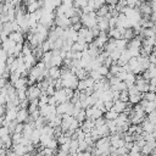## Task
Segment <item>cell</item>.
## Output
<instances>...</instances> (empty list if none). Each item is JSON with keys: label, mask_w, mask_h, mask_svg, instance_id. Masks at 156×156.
<instances>
[{"label": "cell", "mask_w": 156, "mask_h": 156, "mask_svg": "<svg viewBox=\"0 0 156 156\" xmlns=\"http://www.w3.org/2000/svg\"><path fill=\"white\" fill-rule=\"evenodd\" d=\"M118 117V113L115 112L113 110H110V111H106L105 112V119L106 121H116Z\"/></svg>", "instance_id": "7c38bea8"}, {"label": "cell", "mask_w": 156, "mask_h": 156, "mask_svg": "<svg viewBox=\"0 0 156 156\" xmlns=\"http://www.w3.org/2000/svg\"><path fill=\"white\" fill-rule=\"evenodd\" d=\"M135 38V33H134V29L130 27V28H126V30H124V33H123V40H126V41H130L132 39H134Z\"/></svg>", "instance_id": "8fae6325"}, {"label": "cell", "mask_w": 156, "mask_h": 156, "mask_svg": "<svg viewBox=\"0 0 156 156\" xmlns=\"http://www.w3.org/2000/svg\"><path fill=\"white\" fill-rule=\"evenodd\" d=\"M55 23L57 27L62 28V29H67L71 27V21L69 18H67L66 16H60V17H55Z\"/></svg>", "instance_id": "3957f363"}, {"label": "cell", "mask_w": 156, "mask_h": 156, "mask_svg": "<svg viewBox=\"0 0 156 156\" xmlns=\"http://www.w3.org/2000/svg\"><path fill=\"white\" fill-rule=\"evenodd\" d=\"M126 108H127V104H126V102H122V101H119V100L113 101V107H112V110H113L115 112H117L118 115H119V113H123Z\"/></svg>", "instance_id": "ba28073f"}, {"label": "cell", "mask_w": 156, "mask_h": 156, "mask_svg": "<svg viewBox=\"0 0 156 156\" xmlns=\"http://www.w3.org/2000/svg\"><path fill=\"white\" fill-rule=\"evenodd\" d=\"M9 39L12 40L15 44H22L23 34H22V32H12V33L9 35Z\"/></svg>", "instance_id": "30bf717a"}, {"label": "cell", "mask_w": 156, "mask_h": 156, "mask_svg": "<svg viewBox=\"0 0 156 156\" xmlns=\"http://www.w3.org/2000/svg\"><path fill=\"white\" fill-rule=\"evenodd\" d=\"M154 132H156V123H155V128H154Z\"/></svg>", "instance_id": "d6986e66"}, {"label": "cell", "mask_w": 156, "mask_h": 156, "mask_svg": "<svg viewBox=\"0 0 156 156\" xmlns=\"http://www.w3.org/2000/svg\"><path fill=\"white\" fill-rule=\"evenodd\" d=\"M143 99L146 100V101H155V100H156V93L147 91V93L143 94Z\"/></svg>", "instance_id": "4fadbf2b"}, {"label": "cell", "mask_w": 156, "mask_h": 156, "mask_svg": "<svg viewBox=\"0 0 156 156\" xmlns=\"http://www.w3.org/2000/svg\"><path fill=\"white\" fill-rule=\"evenodd\" d=\"M80 23L83 24V27H85L88 29H91L93 27H95L96 26V13H95V11H93L90 13H87V15H82Z\"/></svg>", "instance_id": "6da1fadb"}, {"label": "cell", "mask_w": 156, "mask_h": 156, "mask_svg": "<svg viewBox=\"0 0 156 156\" xmlns=\"http://www.w3.org/2000/svg\"><path fill=\"white\" fill-rule=\"evenodd\" d=\"M139 11L141 13V16H151L152 10H151V4L150 2H141Z\"/></svg>", "instance_id": "52a82bcc"}, {"label": "cell", "mask_w": 156, "mask_h": 156, "mask_svg": "<svg viewBox=\"0 0 156 156\" xmlns=\"http://www.w3.org/2000/svg\"><path fill=\"white\" fill-rule=\"evenodd\" d=\"M46 78H50L52 80H56V79L61 78V68H58V67H50L48 69V77Z\"/></svg>", "instance_id": "5b68a950"}, {"label": "cell", "mask_w": 156, "mask_h": 156, "mask_svg": "<svg viewBox=\"0 0 156 156\" xmlns=\"http://www.w3.org/2000/svg\"><path fill=\"white\" fill-rule=\"evenodd\" d=\"M141 126V129L144 133H147V134H151L154 132V128H155V123H151L150 121H147V118L140 124Z\"/></svg>", "instance_id": "9c48e42d"}, {"label": "cell", "mask_w": 156, "mask_h": 156, "mask_svg": "<svg viewBox=\"0 0 156 156\" xmlns=\"http://www.w3.org/2000/svg\"><path fill=\"white\" fill-rule=\"evenodd\" d=\"M150 4H151V10H152V12L156 13V1H152V2H150Z\"/></svg>", "instance_id": "e0dca14e"}, {"label": "cell", "mask_w": 156, "mask_h": 156, "mask_svg": "<svg viewBox=\"0 0 156 156\" xmlns=\"http://www.w3.org/2000/svg\"><path fill=\"white\" fill-rule=\"evenodd\" d=\"M94 128H95L94 121H91V119H85V121L82 123V126H80V130H82L84 134H90V132H91Z\"/></svg>", "instance_id": "277c9868"}, {"label": "cell", "mask_w": 156, "mask_h": 156, "mask_svg": "<svg viewBox=\"0 0 156 156\" xmlns=\"http://www.w3.org/2000/svg\"><path fill=\"white\" fill-rule=\"evenodd\" d=\"M146 118H147V121H150L151 123H156V110L152 111V112H150Z\"/></svg>", "instance_id": "2e32d148"}, {"label": "cell", "mask_w": 156, "mask_h": 156, "mask_svg": "<svg viewBox=\"0 0 156 156\" xmlns=\"http://www.w3.org/2000/svg\"><path fill=\"white\" fill-rule=\"evenodd\" d=\"M155 93H156V89H155Z\"/></svg>", "instance_id": "ffe728a7"}, {"label": "cell", "mask_w": 156, "mask_h": 156, "mask_svg": "<svg viewBox=\"0 0 156 156\" xmlns=\"http://www.w3.org/2000/svg\"><path fill=\"white\" fill-rule=\"evenodd\" d=\"M128 98H129V95H128V91L127 90H123V91H121L119 93V98H118V100L119 101H122V102H128Z\"/></svg>", "instance_id": "9a60e30c"}, {"label": "cell", "mask_w": 156, "mask_h": 156, "mask_svg": "<svg viewBox=\"0 0 156 156\" xmlns=\"http://www.w3.org/2000/svg\"><path fill=\"white\" fill-rule=\"evenodd\" d=\"M74 118L78 121V123H79V124H80V123H83V122L87 119V116H85V110H82V111H80V112H79V113H78V115H77Z\"/></svg>", "instance_id": "5bb4252c"}, {"label": "cell", "mask_w": 156, "mask_h": 156, "mask_svg": "<svg viewBox=\"0 0 156 156\" xmlns=\"http://www.w3.org/2000/svg\"><path fill=\"white\" fill-rule=\"evenodd\" d=\"M147 156H150V155H147Z\"/></svg>", "instance_id": "44dd1931"}, {"label": "cell", "mask_w": 156, "mask_h": 156, "mask_svg": "<svg viewBox=\"0 0 156 156\" xmlns=\"http://www.w3.org/2000/svg\"><path fill=\"white\" fill-rule=\"evenodd\" d=\"M27 100L30 102V101H34V100H38L39 96L41 95V90L38 85H30L28 89H27Z\"/></svg>", "instance_id": "7a4b0ae2"}, {"label": "cell", "mask_w": 156, "mask_h": 156, "mask_svg": "<svg viewBox=\"0 0 156 156\" xmlns=\"http://www.w3.org/2000/svg\"><path fill=\"white\" fill-rule=\"evenodd\" d=\"M151 156H156V147H155V149L151 151Z\"/></svg>", "instance_id": "ac0fdd59"}, {"label": "cell", "mask_w": 156, "mask_h": 156, "mask_svg": "<svg viewBox=\"0 0 156 156\" xmlns=\"http://www.w3.org/2000/svg\"><path fill=\"white\" fill-rule=\"evenodd\" d=\"M29 118V112L27 108H20L18 112H17V117H16V121L22 123V122H27Z\"/></svg>", "instance_id": "8992f818"}]
</instances>
